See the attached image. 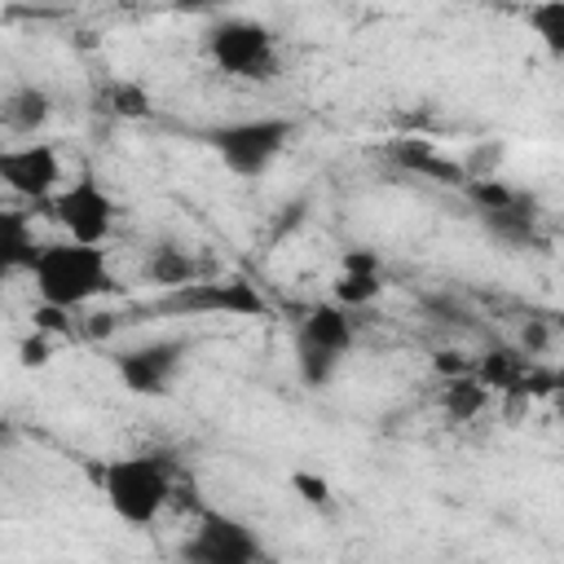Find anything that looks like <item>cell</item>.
Instances as JSON below:
<instances>
[{"mask_svg":"<svg viewBox=\"0 0 564 564\" xmlns=\"http://www.w3.org/2000/svg\"><path fill=\"white\" fill-rule=\"evenodd\" d=\"M40 304H53V308H79L97 295L110 291V260H106V247H84V242H44L40 247V260L35 269L26 273Z\"/></svg>","mask_w":564,"mask_h":564,"instance_id":"1","label":"cell"},{"mask_svg":"<svg viewBox=\"0 0 564 564\" xmlns=\"http://www.w3.org/2000/svg\"><path fill=\"white\" fill-rule=\"evenodd\" d=\"M101 494H106V507L123 524L145 529V524L159 520V511L172 498V467L159 454H123V458H110L101 467Z\"/></svg>","mask_w":564,"mask_h":564,"instance_id":"2","label":"cell"},{"mask_svg":"<svg viewBox=\"0 0 564 564\" xmlns=\"http://www.w3.org/2000/svg\"><path fill=\"white\" fill-rule=\"evenodd\" d=\"M176 564H269L260 533L225 511H203L198 524L176 546Z\"/></svg>","mask_w":564,"mask_h":564,"instance_id":"3","label":"cell"},{"mask_svg":"<svg viewBox=\"0 0 564 564\" xmlns=\"http://www.w3.org/2000/svg\"><path fill=\"white\" fill-rule=\"evenodd\" d=\"M295 123L282 115H260V119H238V123H220L212 128V150L220 154V163L234 176H260L291 141Z\"/></svg>","mask_w":564,"mask_h":564,"instance_id":"4","label":"cell"},{"mask_svg":"<svg viewBox=\"0 0 564 564\" xmlns=\"http://www.w3.org/2000/svg\"><path fill=\"white\" fill-rule=\"evenodd\" d=\"M264 295L247 278H198L189 286L167 291L154 313L176 317H264Z\"/></svg>","mask_w":564,"mask_h":564,"instance_id":"5","label":"cell"},{"mask_svg":"<svg viewBox=\"0 0 564 564\" xmlns=\"http://www.w3.org/2000/svg\"><path fill=\"white\" fill-rule=\"evenodd\" d=\"M203 48L225 75H242V79L273 75V31L256 18H220L207 31Z\"/></svg>","mask_w":564,"mask_h":564,"instance_id":"6","label":"cell"},{"mask_svg":"<svg viewBox=\"0 0 564 564\" xmlns=\"http://www.w3.org/2000/svg\"><path fill=\"white\" fill-rule=\"evenodd\" d=\"M115 198L110 189H101V181L93 172H79L57 198H53V220L66 229L70 242H84V247H101L115 229Z\"/></svg>","mask_w":564,"mask_h":564,"instance_id":"7","label":"cell"},{"mask_svg":"<svg viewBox=\"0 0 564 564\" xmlns=\"http://www.w3.org/2000/svg\"><path fill=\"white\" fill-rule=\"evenodd\" d=\"M181 366H185V344L176 339H154L115 352V375L132 397H163L181 375Z\"/></svg>","mask_w":564,"mask_h":564,"instance_id":"8","label":"cell"},{"mask_svg":"<svg viewBox=\"0 0 564 564\" xmlns=\"http://www.w3.org/2000/svg\"><path fill=\"white\" fill-rule=\"evenodd\" d=\"M0 181L22 198H48L62 181V159L48 141H22L0 150Z\"/></svg>","mask_w":564,"mask_h":564,"instance_id":"9","label":"cell"},{"mask_svg":"<svg viewBox=\"0 0 564 564\" xmlns=\"http://www.w3.org/2000/svg\"><path fill=\"white\" fill-rule=\"evenodd\" d=\"M295 335H300V339H308V344H317V348H326V352H335V357H348V352H352V339H357L348 308H344V304H335V300L313 304V308L300 317Z\"/></svg>","mask_w":564,"mask_h":564,"instance_id":"10","label":"cell"},{"mask_svg":"<svg viewBox=\"0 0 564 564\" xmlns=\"http://www.w3.org/2000/svg\"><path fill=\"white\" fill-rule=\"evenodd\" d=\"M379 291H383V282H379V260H375L370 251H348V256H344V269H339V278H335V304H344V308L352 313V308L370 304Z\"/></svg>","mask_w":564,"mask_h":564,"instance_id":"11","label":"cell"},{"mask_svg":"<svg viewBox=\"0 0 564 564\" xmlns=\"http://www.w3.org/2000/svg\"><path fill=\"white\" fill-rule=\"evenodd\" d=\"M40 247L35 242V229L26 220V212H0V260H4V273H31L35 260H40Z\"/></svg>","mask_w":564,"mask_h":564,"instance_id":"12","label":"cell"},{"mask_svg":"<svg viewBox=\"0 0 564 564\" xmlns=\"http://www.w3.org/2000/svg\"><path fill=\"white\" fill-rule=\"evenodd\" d=\"M392 159H397L405 172H423V176H436V181H463V176H467L463 163H449V159L436 150V141H423V137H401V141L392 145Z\"/></svg>","mask_w":564,"mask_h":564,"instance_id":"13","label":"cell"},{"mask_svg":"<svg viewBox=\"0 0 564 564\" xmlns=\"http://www.w3.org/2000/svg\"><path fill=\"white\" fill-rule=\"evenodd\" d=\"M145 278H150L154 286H163V291H176V286L198 282V264H194V256L181 251L176 242H159V247L150 251V260H145Z\"/></svg>","mask_w":564,"mask_h":564,"instance_id":"14","label":"cell"},{"mask_svg":"<svg viewBox=\"0 0 564 564\" xmlns=\"http://www.w3.org/2000/svg\"><path fill=\"white\" fill-rule=\"evenodd\" d=\"M489 405V388L476 379V375H463V379H449L441 388V410L449 423H471L476 414H485Z\"/></svg>","mask_w":564,"mask_h":564,"instance_id":"15","label":"cell"},{"mask_svg":"<svg viewBox=\"0 0 564 564\" xmlns=\"http://www.w3.org/2000/svg\"><path fill=\"white\" fill-rule=\"evenodd\" d=\"M48 115H53V97H48L44 88H35V84L13 88V93L4 97V123H9L13 132H35Z\"/></svg>","mask_w":564,"mask_h":564,"instance_id":"16","label":"cell"},{"mask_svg":"<svg viewBox=\"0 0 564 564\" xmlns=\"http://www.w3.org/2000/svg\"><path fill=\"white\" fill-rule=\"evenodd\" d=\"M524 22H529V31L538 35V44H542L551 57L564 62V0H542V4H533V9L524 13Z\"/></svg>","mask_w":564,"mask_h":564,"instance_id":"17","label":"cell"},{"mask_svg":"<svg viewBox=\"0 0 564 564\" xmlns=\"http://www.w3.org/2000/svg\"><path fill=\"white\" fill-rule=\"evenodd\" d=\"M480 220H485V229L494 234V238H502V242H529L533 238V207L520 198V203H511V207H502V212H480Z\"/></svg>","mask_w":564,"mask_h":564,"instance_id":"18","label":"cell"},{"mask_svg":"<svg viewBox=\"0 0 564 564\" xmlns=\"http://www.w3.org/2000/svg\"><path fill=\"white\" fill-rule=\"evenodd\" d=\"M476 379L485 388H520L524 383V361L511 352V348H489L480 361H476Z\"/></svg>","mask_w":564,"mask_h":564,"instance_id":"19","label":"cell"},{"mask_svg":"<svg viewBox=\"0 0 564 564\" xmlns=\"http://www.w3.org/2000/svg\"><path fill=\"white\" fill-rule=\"evenodd\" d=\"M339 361H344V357H335V352H326V348H317V344H308V339L295 335V370H300V379H304L308 388H326V383L335 379Z\"/></svg>","mask_w":564,"mask_h":564,"instance_id":"20","label":"cell"},{"mask_svg":"<svg viewBox=\"0 0 564 564\" xmlns=\"http://www.w3.org/2000/svg\"><path fill=\"white\" fill-rule=\"evenodd\" d=\"M106 101H110V115H119V119H145L150 115V93L141 84H132V79L110 84Z\"/></svg>","mask_w":564,"mask_h":564,"instance_id":"21","label":"cell"},{"mask_svg":"<svg viewBox=\"0 0 564 564\" xmlns=\"http://www.w3.org/2000/svg\"><path fill=\"white\" fill-rule=\"evenodd\" d=\"M48 357H53V344H48V335L44 330H35V335H26L22 344H18V361L31 370V366H48Z\"/></svg>","mask_w":564,"mask_h":564,"instance_id":"22","label":"cell"},{"mask_svg":"<svg viewBox=\"0 0 564 564\" xmlns=\"http://www.w3.org/2000/svg\"><path fill=\"white\" fill-rule=\"evenodd\" d=\"M432 366L445 375V383H449V379H463V375H476V366H471L463 352H454V348H441V352L432 357Z\"/></svg>","mask_w":564,"mask_h":564,"instance_id":"23","label":"cell"},{"mask_svg":"<svg viewBox=\"0 0 564 564\" xmlns=\"http://www.w3.org/2000/svg\"><path fill=\"white\" fill-rule=\"evenodd\" d=\"M291 485L300 489V498H304V502H317V507H322V502H330V485H326L322 476H304V471H295V476H291Z\"/></svg>","mask_w":564,"mask_h":564,"instance_id":"24","label":"cell"},{"mask_svg":"<svg viewBox=\"0 0 564 564\" xmlns=\"http://www.w3.org/2000/svg\"><path fill=\"white\" fill-rule=\"evenodd\" d=\"M546 339H551V330H546V326H542L538 317H533V322L524 326V335H520V344H524V352H542V348H546Z\"/></svg>","mask_w":564,"mask_h":564,"instance_id":"25","label":"cell"},{"mask_svg":"<svg viewBox=\"0 0 564 564\" xmlns=\"http://www.w3.org/2000/svg\"><path fill=\"white\" fill-rule=\"evenodd\" d=\"M555 419H560V423H564V388H560V392H555Z\"/></svg>","mask_w":564,"mask_h":564,"instance_id":"26","label":"cell"}]
</instances>
